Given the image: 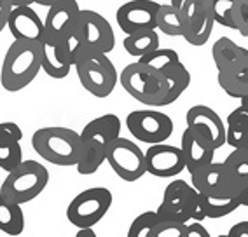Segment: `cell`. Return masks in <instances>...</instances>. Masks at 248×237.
Segmentation results:
<instances>
[{
	"mask_svg": "<svg viewBox=\"0 0 248 237\" xmlns=\"http://www.w3.org/2000/svg\"><path fill=\"white\" fill-rule=\"evenodd\" d=\"M187 128H191L198 134L212 143L215 150L226 145V124L220 115L208 105H194L186 114Z\"/></svg>",
	"mask_w": 248,
	"mask_h": 237,
	"instance_id": "obj_16",
	"label": "cell"
},
{
	"mask_svg": "<svg viewBox=\"0 0 248 237\" xmlns=\"http://www.w3.org/2000/svg\"><path fill=\"white\" fill-rule=\"evenodd\" d=\"M79 37L80 45L100 53H112L115 47V33L110 21L91 9H80L79 18Z\"/></svg>",
	"mask_w": 248,
	"mask_h": 237,
	"instance_id": "obj_12",
	"label": "cell"
},
{
	"mask_svg": "<svg viewBox=\"0 0 248 237\" xmlns=\"http://www.w3.org/2000/svg\"><path fill=\"white\" fill-rule=\"evenodd\" d=\"M119 82L129 96L147 106H164L168 79L147 68L140 61L129 63L119 74Z\"/></svg>",
	"mask_w": 248,
	"mask_h": 237,
	"instance_id": "obj_6",
	"label": "cell"
},
{
	"mask_svg": "<svg viewBox=\"0 0 248 237\" xmlns=\"http://www.w3.org/2000/svg\"><path fill=\"white\" fill-rule=\"evenodd\" d=\"M114 195L105 187H93L79 192L67 207V218L74 227H94L108 213Z\"/></svg>",
	"mask_w": 248,
	"mask_h": 237,
	"instance_id": "obj_7",
	"label": "cell"
},
{
	"mask_svg": "<svg viewBox=\"0 0 248 237\" xmlns=\"http://www.w3.org/2000/svg\"><path fill=\"white\" fill-rule=\"evenodd\" d=\"M159 215L157 211H143L131 222L128 228V237H151L152 230L159 223Z\"/></svg>",
	"mask_w": 248,
	"mask_h": 237,
	"instance_id": "obj_31",
	"label": "cell"
},
{
	"mask_svg": "<svg viewBox=\"0 0 248 237\" xmlns=\"http://www.w3.org/2000/svg\"><path fill=\"white\" fill-rule=\"evenodd\" d=\"M217 80L222 91L231 98L248 96V58L229 72H217Z\"/></svg>",
	"mask_w": 248,
	"mask_h": 237,
	"instance_id": "obj_24",
	"label": "cell"
},
{
	"mask_svg": "<svg viewBox=\"0 0 248 237\" xmlns=\"http://www.w3.org/2000/svg\"><path fill=\"white\" fill-rule=\"evenodd\" d=\"M234 30L241 37H248V0H234L232 5Z\"/></svg>",
	"mask_w": 248,
	"mask_h": 237,
	"instance_id": "obj_33",
	"label": "cell"
},
{
	"mask_svg": "<svg viewBox=\"0 0 248 237\" xmlns=\"http://www.w3.org/2000/svg\"><path fill=\"white\" fill-rule=\"evenodd\" d=\"M40 47V66L51 79H65L74 68V56L77 49L70 42L54 40L44 35L39 42Z\"/></svg>",
	"mask_w": 248,
	"mask_h": 237,
	"instance_id": "obj_14",
	"label": "cell"
},
{
	"mask_svg": "<svg viewBox=\"0 0 248 237\" xmlns=\"http://www.w3.org/2000/svg\"><path fill=\"white\" fill-rule=\"evenodd\" d=\"M14 5H33L37 4V0H13Z\"/></svg>",
	"mask_w": 248,
	"mask_h": 237,
	"instance_id": "obj_41",
	"label": "cell"
},
{
	"mask_svg": "<svg viewBox=\"0 0 248 237\" xmlns=\"http://www.w3.org/2000/svg\"><path fill=\"white\" fill-rule=\"evenodd\" d=\"M200 2L203 4L204 9L208 11V13H212V2H213V0H200Z\"/></svg>",
	"mask_w": 248,
	"mask_h": 237,
	"instance_id": "obj_44",
	"label": "cell"
},
{
	"mask_svg": "<svg viewBox=\"0 0 248 237\" xmlns=\"http://www.w3.org/2000/svg\"><path fill=\"white\" fill-rule=\"evenodd\" d=\"M180 148L186 157V169L189 173H194L196 169L213 163L215 157V147L206 138L192 131L191 128H186L180 138Z\"/></svg>",
	"mask_w": 248,
	"mask_h": 237,
	"instance_id": "obj_20",
	"label": "cell"
},
{
	"mask_svg": "<svg viewBox=\"0 0 248 237\" xmlns=\"http://www.w3.org/2000/svg\"><path fill=\"white\" fill-rule=\"evenodd\" d=\"M192 187L203 195H226L222 163H210L191 173ZM229 197V195H227Z\"/></svg>",
	"mask_w": 248,
	"mask_h": 237,
	"instance_id": "obj_22",
	"label": "cell"
},
{
	"mask_svg": "<svg viewBox=\"0 0 248 237\" xmlns=\"http://www.w3.org/2000/svg\"><path fill=\"white\" fill-rule=\"evenodd\" d=\"M182 13V23H184V33L182 39H186L187 44L201 47L208 42V39L213 33L215 19L213 14L204 9L200 0H187Z\"/></svg>",
	"mask_w": 248,
	"mask_h": 237,
	"instance_id": "obj_15",
	"label": "cell"
},
{
	"mask_svg": "<svg viewBox=\"0 0 248 237\" xmlns=\"http://www.w3.org/2000/svg\"><path fill=\"white\" fill-rule=\"evenodd\" d=\"M157 30L163 31L164 35L182 37L184 33V23H182L180 9L173 7L171 4H161L157 11Z\"/></svg>",
	"mask_w": 248,
	"mask_h": 237,
	"instance_id": "obj_30",
	"label": "cell"
},
{
	"mask_svg": "<svg viewBox=\"0 0 248 237\" xmlns=\"http://www.w3.org/2000/svg\"><path fill=\"white\" fill-rule=\"evenodd\" d=\"M31 147L40 159L54 166H76L80 155V133L63 126L40 128L31 136Z\"/></svg>",
	"mask_w": 248,
	"mask_h": 237,
	"instance_id": "obj_3",
	"label": "cell"
},
{
	"mask_svg": "<svg viewBox=\"0 0 248 237\" xmlns=\"http://www.w3.org/2000/svg\"><path fill=\"white\" fill-rule=\"evenodd\" d=\"M124 51L133 58H142L145 54L152 53L155 49H159V35L157 30H142L135 31L124 37L123 40Z\"/></svg>",
	"mask_w": 248,
	"mask_h": 237,
	"instance_id": "obj_26",
	"label": "cell"
},
{
	"mask_svg": "<svg viewBox=\"0 0 248 237\" xmlns=\"http://www.w3.org/2000/svg\"><path fill=\"white\" fill-rule=\"evenodd\" d=\"M107 163L110 164V167L121 180L129 183L147 175L145 152L128 138L119 136L110 141V145L107 148Z\"/></svg>",
	"mask_w": 248,
	"mask_h": 237,
	"instance_id": "obj_8",
	"label": "cell"
},
{
	"mask_svg": "<svg viewBox=\"0 0 248 237\" xmlns=\"http://www.w3.org/2000/svg\"><path fill=\"white\" fill-rule=\"evenodd\" d=\"M76 236L77 237H96V232L93 230V227H84V228H79Z\"/></svg>",
	"mask_w": 248,
	"mask_h": 237,
	"instance_id": "obj_39",
	"label": "cell"
},
{
	"mask_svg": "<svg viewBox=\"0 0 248 237\" xmlns=\"http://www.w3.org/2000/svg\"><path fill=\"white\" fill-rule=\"evenodd\" d=\"M201 199H203L206 218H212V220L229 216L231 213H234V211L241 206L239 197H227V195H203V193H201Z\"/></svg>",
	"mask_w": 248,
	"mask_h": 237,
	"instance_id": "obj_29",
	"label": "cell"
},
{
	"mask_svg": "<svg viewBox=\"0 0 248 237\" xmlns=\"http://www.w3.org/2000/svg\"><path fill=\"white\" fill-rule=\"evenodd\" d=\"M7 28L14 40H33L40 42L46 35L44 19L30 5H14L7 19Z\"/></svg>",
	"mask_w": 248,
	"mask_h": 237,
	"instance_id": "obj_18",
	"label": "cell"
},
{
	"mask_svg": "<svg viewBox=\"0 0 248 237\" xmlns=\"http://www.w3.org/2000/svg\"><path fill=\"white\" fill-rule=\"evenodd\" d=\"M159 2L155 0H129L115 13V21L124 35L142 30H157V11Z\"/></svg>",
	"mask_w": 248,
	"mask_h": 237,
	"instance_id": "obj_13",
	"label": "cell"
},
{
	"mask_svg": "<svg viewBox=\"0 0 248 237\" xmlns=\"http://www.w3.org/2000/svg\"><path fill=\"white\" fill-rule=\"evenodd\" d=\"M186 223L177 222V220H159L152 230L151 237H184Z\"/></svg>",
	"mask_w": 248,
	"mask_h": 237,
	"instance_id": "obj_34",
	"label": "cell"
},
{
	"mask_svg": "<svg viewBox=\"0 0 248 237\" xmlns=\"http://www.w3.org/2000/svg\"><path fill=\"white\" fill-rule=\"evenodd\" d=\"M124 124L138 141L147 143V145L164 143L175 129L171 117L159 110H154L152 106L145 110H135L128 114Z\"/></svg>",
	"mask_w": 248,
	"mask_h": 237,
	"instance_id": "obj_10",
	"label": "cell"
},
{
	"mask_svg": "<svg viewBox=\"0 0 248 237\" xmlns=\"http://www.w3.org/2000/svg\"><path fill=\"white\" fill-rule=\"evenodd\" d=\"M49 183V171L44 164L31 159H23L13 171L7 173L0 185V193L9 201L27 204L44 192Z\"/></svg>",
	"mask_w": 248,
	"mask_h": 237,
	"instance_id": "obj_4",
	"label": "cell"
},
{
	"mask_svg": "<svg viewBox=\"0 0 248 237\" xmlns=\"http://www.w3.org/2000/svg\"><path fill=\"white\" fill-rule=\"evenodd\" d=\"M54 2H58V0H37V4L42 5V7H49V5H53Z\"/></svg>",
	"mask_w": 248,
	"mask_h": 237,
	"instance_id": "obj_43",
	"label": "cell"
},
{
	"mask_svg": "<svg viewBox=\"0 0 248 237\" xmlns=\"http://www.w3.org/2000/svg\"><path fill=\"white\" fill-rule=\"evenodd\" d=\"M74 68L80 86L96 98H107L119 82L117 68L107 53L86 49L80 45L74 56Z\"/></svg>",
	"mask_w": 248,
	"mask_h": 237,
	"instance_id": "obj_2",
	"label": "cell"
},
{
	"mask_svg": "<svg viewBox=\"0 0 248 237\" xmlns=\"http://www.w3.org/2000/svg\"><path fill=\"white\" fill-rule=\"evenodd\" d=\"M98 124L103 128V131L108 134L110 141H114L115 138L121 136V129H123V124H121V118L115 114H103L96 117Z\"/></svg>",
	"mask_w": 248,
	"mask_h": 237,
	"instance_id": "obj_35",
	"label": "cell"
},
{
	"mask_svg": "<svg viewBox=\"0 0 248 237\" xmlns=\"http://www.w3.org/2000/svg\"><path fill=\"white\" fill-rule=\"evenodd\" d=\"M157 215L161 220H177L182 223L187 222H203L206 220L201 193L187 183L186 180H173L164 189L163 201L157 207Z\"/></svg>",
	"mask_w": 248,
	"mask_h": 237,
	"instance_id": "obj_5",
	"label": "cell"
},
{
	"mask_svg": "<svg viewBox=\"0 0 248 237\" xmlns=\"http://www.w3.org/2000/svg\"><path fill=\"white\" fill-rule=\"evenodd\" d=\"M239 201H241V206H247L248 207V187L243 190V192L239 193Z\"/></svg>",
	"mask_w": 248,
	"mask_h": 237,
	"instance_id": "obj_40",
	"label": "cell"
},
{
	"mask_svg": "<svg viewBox=\"0 0 248 237\" xmlns=\"http://www.w3.org/2000/svg\"><path fill=\"white\" fill-rule=\"evenodd\" d=\"M0 230L7 236H19L25 230V213L21 204L0 193Z\"/></svg>",
	"mask_w": 248,
	"mask_h": 237,
	"instance_id": "obj_25",
	"label": "cell"
},
{
	"mask_svg": "<svg viewBox=\"0 0 248 237\" xmlns=\"http://www.w3.org/2000/svg\"><path fill=\"white\" fill-rule=\"evenodd\" d=\"M186 2H187V0H170V4H171L173 7H177V9H182Z\"/></svg>",
	"mask_w": 248,
	"mask_h": 237,
	"instance_id": "obj_42",
	"label": "cell"
},
{
	"mask_svg": "<svg viewBox=\"0 0 248 237\" xmlns=\"http://www.w3.org/2000/svg\"><path fill=\"white\" fill-rule=\"evenodd\" d=\"M23 131L16 122H0V169L13 171L23 161Z\"/></svg>",
	"mask_w": 248,
	"mask_h": 237,
	"instance_id": "obj_21",
	"label": "cell"
},
{
	"mask_svg": "<svg viewBox=\"0 0 248 237\" xmlns=\"http://www.w3.org/2000/svg\"><path fill=\"white\" fill-rule=\"evenodd\" d=\"M110 138L98 124L96 118L89 120L80 133V155L76 167L79 175H93L107 163V148Z\"/></svg>",
	"mask_w": 248,
	"mask_h": 237,
	"instance_id": "obj_11",
	"label": "cell"
},
{
	"mask_svg": "<svg viewBox=\"0 0 248 237\" xmlns=\"http://www.w3.org/2000/svg\"><path fill=\"white\" fill-rule=\"evenodd\" d=\"M40 70L42 66H40L39 42L14 40L2 61L0 84L5 91L18 92L30 86Z\"/></svg>",
	"mask_w": 248,
	"mask_h": 237,
	"instance_id": "obj_1",
	"label": "cell"
},
{
	"mask_svg": "<svg viewBox=\"0 0 248 237\" xmlns=\"http://www.w3.org/2000/svg\"><path fill=\"white\" fill-rule=\"evenodd\" d=\"M232 5H234V0H213L212 14H213L215 23L234 30V23H232Z\"/></svg>",
	"mask_w": 248,
	"mask_h": 237,
	"instance_id": "obj_32",
	"label": "cell"
},
{
	"mask_svg": "<svg viewBox=\"0 0 248 237\" xmlns=\"http://www.w3.org/2000/svg\"><path fill=\"white\" fill-rule=\"evenodd\" d=\"M184 237H210V232L201 225V222H187L186 230H184Z\"/></svg>",
	"mask_w": 248,
	"mask_h": 237,
	"instance_id": "obj_36",
	"label": "cell"
},
{
	"mask_svg": "<svg viewBox=\"0 0 248 237\" xmlns=\"http://www.w3.org/2000/svg\"><path fill=\"white\" fill-rule=\"evenodd\" d=\"M222 167L226 195L239 197V193L248 187V150L243 147L232 148V152L222 161Z\"/></svg>",
	"mask_w": 248,
	"mask_h": 237,
	"instance_id": "obj_19",
	"label": "cell"
},
{
	"mask_svg": "<svg viewBox=\"0 0 248 237\" xmlns=\"http://www.w3.org/2000/svg\"><path fill=\"white\" fill-rule=\"evenodd\" d=\"M227 237H248V220L238 222L236 225L231 227V230L227 232Z\"/></svg>",
	"mask_w": 248,
	"mask_h": 237,
	"instance_id": "obj_38",
	"label": "cell"
},
{
	"mask_svg": "<svg viewBox=\"0 0 248 237\" xmlns=\"http://www.w3.org/2000/svg\"><path fill=\"white\" fill-rule=\"evenodd\" d=\"M147 173L155 178H173L186 169V157L180 147L155 143L145 152Z\"/></svg>",
	"mask_w": 248,
	"mask_h": 237,
	"instance_id": "obj_17",
	"label": "cell"
},
{
	"mask_svg": "<svg viewBox=\"0 0 248 237\" xmlns=\"http://www.w3.org/2000/svg\"><path fill=\"white\" fill-rule=\"evenodd\" d=\"M80 7L77 0H58L47 7L44 18L46 35L54 40L70 42L72 45L80 47L79 37V18Z\"/></svg>",
	"mask_w": 248,
	"mask_h": 237,
	"instance_id": "obj_9",
	"label": "cell"
},
{
	"mask_svg": "<svg viewBox=\"0 0 248 237\" xmlns=\"http://www.w3.org/2000/svg\"><path fill=\"white\" fill-rule=\"evenodd\" d=\"M239 101H241V105H243V106H245V108H248V96L241 98V100H239Z\"/></svg>",
	"mask_w": 248,
	"mask_h": 237,
	"instance_id": "obj_45",
	"label": "cell"
},
{
	"mask_svg": "<svg viewBox=\"0 0 248 237\" xmlns=\"http://www.w3.org/2000/svg\"><path fill=\"white\" fill-rule=\"evenodd\" d=\"M248 136V108L239 105L227 115L226 120V145L238 148Z\"/></svg>",
	"mask_w": 248,
	"mask_h": 237,
	"instance_id": "obj_27",
	"label": "cell"
},
{
	"mask_svg": "<svg viewBox=\"0 0 248 237\" xmlns=\"http://www.w3.org/2000/svg\"><path fill=\"white\" fill-rule=\"evenodd\" d=\"M13 7H14L13 0H0V33L7 27V19H9V14L13 11Z\"/></svg>",
	"mask_w": 248,
	"mask_h": 237,
	"instance_id": "obj_37",
	"label": "cell"
},
{
	"mask_svg": "<svg viewBox=\"0 0 248 237\" xmlns=\"http://www.w3.org/2000/svg\"><path fill=\"white\" fill-rule=\"evenodd\" d=\"M212 58L217 72H229L248 58V49L236 44L229 37H220L212 47Z\"/></svg>",
	"mask_w": 248,
	"mask_h": 237,
	"instance_id": "obj_23",
	"label": "cell"
},
{
	"mask_svg": "<svg viewBox=\"0 0 248 237\" xmlns=\"http://www.w3.org/2000/svg\"><path fill=\"white\" fill-rule=\"evenodd\" d=\"M138 61L145 65L147 68H151L152 72L159 75H166L180 63V56L177 51L173 49H155L152 53L145 54V56L138 58Z\"/></svg>",
	"mask_w": 248,
	"mask_h": 237,
	"instance_id": "obj_28",
	"label": "cell"
},
{
	"mask_svg": "<svg viewBox=\"0 0 248 237\" xmlns=\"http://www.w3.org/2000/svg\"><path fill=\"white\" fill-rule=\"evenodd\" d=\"M241 147H243V148H245V150H248V136H247V138H245V141H243V145H241Z\"/></svg>",
	"mask_w": 248,
	"mask_h": 237,
	"instance_id": "obj_46",
	"label": "cell"
}]
</instances>
